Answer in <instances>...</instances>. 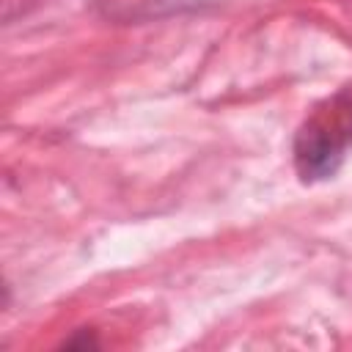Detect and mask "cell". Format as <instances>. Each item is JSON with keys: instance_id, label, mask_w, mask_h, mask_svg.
<instances>
[{"instance_id": "cell-1", "label": "cell", "mask_w": 352, "mask_h": 352, "mask_svg": "<svg viewBox=\"0 0 352 352\" xmlns=\"http://www.w3.org/2000/svg\"><path fill=\"white\" fill-rule=\"evenodd\" d=\"M352 146V91L316 107L294 138V165L305 182L333 176Z\"/></svg>"}]
</instances>
